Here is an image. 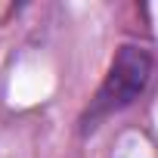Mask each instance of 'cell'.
<instances>
[{
  "instance_id": "obj_1",
  "label": "cell",
  "mask_w": 158,
  "mask_h": 158,
  "mask_svg": "<svg viewBox=\"0 0 158 158\" xmlns=\"http://www.w3.org/2000/svg\"><path fill=\"white\" fill-rule=\"evenodd\" d=\"M152 71H155V62H152L149 50L133 47V44L121 47L115 53V59L109 62V71H106L102 84H99V90H96V96L90 102V112L84 118V130H90L102 118L133 106L146 93V87L152 81Z\"/></svg>"
}]
</instances>
